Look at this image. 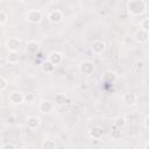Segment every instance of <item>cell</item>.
Returning a JSON list of instances; mask_svg holds the SVG:
<instances>
[{
	"label": "cell",
	"mask_w": 149,
	"mask_h": 149,
	"mask_svg": "<svg viewBox=\"0 0 149 149\" xmlns=\"http://www.w3.org/2000/svg\"><path fill=\"white\" fill-rule=\"evenodd\" d=\"M48 20H49V22L52 23V24L59 23V22L63 20V13H62L59 9L50 10L49 14H48Z\"/></svg>",
	"instance_id": "cell-7"
},
{
	"label": "cell",
	"mask_w": 149,
	"mask_h": 149,
	"mask_svg": "<svg viewBox=\"0 0 149 149\" xmlns=\"http://www.w3.org/2000/svg\"><path fill=\"white\" fill-rule=\"evenodd\" d=\"M5 44L8 51H17L21 45V40L19 37H9L6 40Z\"/></svg>",
	"instance_id": "cell-6"
},
{
	"label": "cell",
	"mask_w": 149,
	"mask_h": 149,
	"mask_svg": "<svg viewBox=\"0 0 149 149\" xmlns=\"http://www.w3.org/2000/svg\"><path fill=\"white\" fill-rule=\"evenodd\" d=\"M88 136L92 140H100L104 136V130L100 127H92L88 130Z\"/></svg>",
	"instance_id": "cell-15"
},
{
	"label": "cell",
	"mask_w": 149,
	"mask_h": 149,
	"mask_svg": "<svg viewBox=\"0 0 149 149\" xmlns=\"http://www.w3.org/2000/svg\"><path fill=\"white\" fill-rule=\"evenodd\" d=\"M122 100L125 102L126 106L128 107H132L134 105H136V101H137V95L135 93H125L123 97H122Z\"/></svg>",
	"instance_id": "cell-14"
},
{
	"label": "cell",
	"mask_w": 149,
	"mask_h": 149,
	"mask_svg": "<svg viewBox=\"0 0 149 149\" xmlns=\"http://www.w3.org/2000/svg\"><path fill=\"white\" fill-rule=\"evenodd\" d=\"M111 136H112L113 140H120L121 136H122V132H121V129L114 126V127L112 128V130H111Z\"/></svg>",
	"instance_id": "cell-21"
},
{
	"label": "cell",
	"mask_w": 149,
	"mask_h": 149,
	"mask_svg": "<svg viewBox=\"0 0 149 149\" xmlns=\"http://www.w3.org/2000/svg\"><path fill=\"white\" fill-rule=\"evenodd\" d=\"M102 81L104 83H108V84H113L114 81H116V79H118V74H116V72L115 71H113V70H107V71H105L104 72V74H102Z\"/></svg>",
	"instance_id": "cell-12"
},
{
	"label": "cell",
	"mask_w": 149,
	"mask_h": 149,
	"mask_svg": "<svg viewBox=\"0 0 149 149\" xmlns=\"http://www.w3.org/2000/svg\"><path fill=\"white\" fill-rule=\"evenodd\" d=\"M147 10V2L144 0H129L127 2V12L133 16L142 15Z\"/></svg>",
	"instance_id": "cell-1"
},
{
	"label": "cell",
	"mask_w": 149,
	"mask_h": 149,
	"mask_svg": "<svg viewBox=\"0 0 149 149\" xmlns=\"http://www.w3.org/2000/svg\"><path fill=\"white\" fill-rule=\"evenodd\" d=\"M134 69L136 72H140L144 69V62L143 61H136L135 62V65H134Z\"/></svg>",
	"instance_id": "cell-24"
},
{
	"label": "cell",
	"mask_w": 149,
	"mask_h": 149,
	"mask_svg": "<svg viewBox=\"0 0 149 149\" xmlns=\"http://www.w3.org/2000/svg\"><path fill=\"white\" fill-rule=\"evenodd\" d=\"M26 19L31 24H38L43 19V14L40 9H29L26 14Z\"/></svg>",
	"instance_id": "cell-2"
},
{
	"label": "cell",
	"mask_w": 149,
	"mask_h": 149,
	"mask_svg": "<svg viewBox=\"0 0 149 149\" xmlns=\"http://www.w3.org/2000/svg\"><path fill=\"white\" fill-rule=\"evenodd\" d=\"M106 50V43L101 40H95L91 44V51L94 55H102Z\"/></svg>",
	"instance_id": "cell-4"
},
{
	"label": "cell",
	"mask_w": 149,
	"mask_h": 149,
	"mask_svg": "<svg viewBox=\"0 0 149 149\" xmlns=\"http://www.w3.org/2000/svg\"><path fill=\"white\" fill-rule=\"evenodd\" d=\"M26 125L29 129L35 130L41 126V118H38L36 115H29L26 120Z\"/></svg>",
	"instance_id": "cell-8"
},
{
	"label": "cell",
	"mask_w": 149,
	"mask_h": 149,
	"mask_svg": "<svg viewBox=\"0 0 149 149\" xmlns=\"http://www.w3.org/2000/svg\"><path fill=\"white\" fill-rule=\"evenodd\" d=\"M79 71L84 76H91V74H93L94 71H95L94 63L91 62V61H83V62H80V64H79Z\"/></svg>",
	"instance_id": "cell-3"
},
{
	"label": "cell",
	"mask_w": 149,
	"mask_h": 149,
	"mask_svg": "<svg viewBox=\"0 0 149 149\" xmlns=\"http://www.w3.org/2000/svg\"><path fill=\"white\" fill-rule=\"evenodd\" d=\"M134 38H135V41L139 42V43H146V42L149 41V31L139 28V29L135 31V34H134Z\"/></svg>",
	"instance_id": "cell-9"
},
{
	"label": "cell",
	"mask_w": 149,
	"mask_h": 149,
	"mask_svg": "<svg viewBox=\"0 0 149 149\" xmlns=\"http://www.w3.org/2000/svg\"><path fill=\"white\" fill-rule=\"evenodd\" d=\"M1 149H17V147L12 142H7L1 146Z\"/></svg>",
	"instance_id": "cell-27"
},
{
	"label": "cell",
	"mask_w": 149,
	"mask_h": 149,
	"mask_svg": "<svg viewBox=\"0 0 149 149\" xmlns=\"http://www.w3.org/2000/svg\"><path fill=\"white\" fill-rule=\"evenodd\" d=\"M42 148L43 149H56V142L51 139H45L42 142Z\"/></svg>",
	"instance_id": "cell-19"
},
{
	"label": "cell",
	"mask_w": 149,
	"mask_h": 149,
	"mask_svg": "<svg viewBox=\"0 0 149 149\" xmlns=\"http://www.w3.org/2000/svg\"><path fill=\"white\" fill-rule=\"evenodd\" d=\"M35 99H36V95L33 94V93L24 94V102H27V104H33L35 101Z\"/></svg>",
	"instance_id": "cell-23"
},
{
	"label": "cell",
	"mask_w": 149,
	"mask_h": 149,
	"mask_svg": "<svg viewBox=\"0 0 149 149\" xmlns=\"http://www.w3.org/2000/svg\"><path fill=\"white\" fill-rule=\"evenodd\" d=\"M55 102L58 106H65L69 102V99L64 93H57L55 95Z\"/></svg>",
	"instance_id": "cell-18"
},
{
	"label": "cell",
	"mask_w": 149,
	"mask_h": 149,
	"mask_svg": "<svg viewBox=\"0 0 149 149\" xmlns=\"http://www.w3.org/2000/svg\"><path fill=\"white\" fill-rule=\"evenodd\" d=\"M126 125H127V120H126V118H123V116H118V118L115 119V121H114V126L118 127V128H120V129L125 128Z\"/></svg>",
	"instance_id": "cell-20"
},
{
	"label": "cell",
	"mask_w": 149,
	"mask_h": 149,
	"mask_svg": "<svg viewBox=\"0 0 149 149\" xmlns=\"http://www.w3.org/2000/svg\"><path fill=\"white\" fill-rule=\"evenodd\" d=\"M41 69H42V71H43L44 73H52V72L55 71L56 66H55L49 59H47V61H44V62L41 64Z\"/></svg>",
	"instance_id": "cell-17"
},
{
	"label": "cell",
	"mask_w": 149,
	"mask_h": 149,
	"mask_svg": "<svg viewBox=\"0 0 149 149\" xmlns=\"http://www.w3.org/2000/svg\"><path fill=\"white\" fill-rule=\"evenodd\" d=\"M7 86H8V80L3 76H1L0 77V91H5Z\"/></svg>",
	"instance_id": "cell-25"
},
{
	"label": "cell",
	"mask_w": 149,
	"mask_h": 149,
	"mask_svg": "<svg viewBox=\"0 0 149 149\" xmlns=\"http://www.w3.org/2000/svg\"><path fill=\"white\" fill-rule=\"evenodd\" d=\"M143 125H144V127H146L147 129H149V115H147V116L144 118V120H143Z\"/></svg>",
	"instance_id": "cell-28"
},
{
	"label": "cell",
	"mask_w": 149,
	"mask_h": 149,
	"mask_svg": "<svg viewBox=\"0 0 149 149\" xmlns=\"http://www.w3.org/2000/svg\"><path fill=\"white\" fill-rule=\"evenodd\" d=\"M8 100L12 105H20V104L24 102V94L20 91H13L9 93Z\"/></svg>",
	"instance_id": "cell-5"
},
{
	"label": "cell",
	"mask_w": 149,
	"mask_h": 149,
	"mask_svg": "<svg viewBox=\"0 0 149 149\" xmlns=\"http://www.w3.org/2000/svg\"><path fill=\"white\" fill-rule=\"evenodd\" d=\"M143 149H149V142H147V143L144 144V147H143Z\"/></svg>",
	"instance_id": "cell-29"
},
{
	"label": "cell",
	"mask_w": 149,
	"mask_h": 149,
	"mask_svg": "<svg viewBox=\"0 0 149 149\" xmlns=\"http://www.w3.org/2000/svg\"><path fill=\"white\" fill-rule=\"evenodd\" d=\"M38 111L43 114H48L51 113L54 111V104L50 100H42L38 104Z\"/></svg>",
	"instance_id": "cell-11"
},
{
	"label": "cell",
	"mask_w": 149,
	"mask_h": 149,
	"mask_svg": "<svg viewBox=\"0 0 149 149\" xmlns=\"http://www.w3.org/2000/svg\"><path fill=\"white\" fill-rule=\"evenodd\" d=\"M140 27H141V29H144V30L149 31V17L142 19V21L140 23Z\"/></svg>",
	"instance_id": "cell-26"
},
{
	"label": "cell",
	"mask_w": 149,
	"mask_h": 149,
	"mask_svg": "<svg viewBox=\"0 0 149 149\" xmlns=\"http://www.w3.org/2000/svg\"><path fill=\"white\" fill-rule=\"evenodd\" d=\"M6 61L9 64H17L20 62V54L19 51H8L6 56Z\"/></svg>",
	"instance_id": "cell-16"
},
{
	"label": "cell",
	"mask_w": 149,
	"mask_h": 149,
	"mask_svg": "<svg viewBox=\"0 0 149 149\" xmlns=\"http://www.w3.org/2000/svg\"><path fill=\"white\" fill-rule=\"evenodd\" d=\"M8 21V14L2 9L0 10V26H5Z\"/></svg>",
	"instance_id": "cell-22"
},
{
	"label": "cell",
	"mask_w": 149,
	"mask_h": 149,
	"mask_svg": "<svg viewBox=\"0 0 149 149\" xmlns=\"http://www.w3.org/2000/svg\"><path fill=\"white\" fill-rule=\"evenodd\" d=\"M26 51L29 55H36L40 51V43L35 40H30L26 44Z\"/></svg>",
	"instance_id": "cell-10"
},
{
	"label": "cell",
	"mask_w": 149,
	"mask_h": 149,
	"mask_svg": "<svg viewBox=\"0 0 149 149\" xmlns=\"http://www.w3.org/2000/svg\"><path fill=\"white\" fill-rule=\"evenodd\" d=\"M63 58H64L63 54H61V52H58V51H52V52H50L49 56H48V59H49L55 66L59 65V64L63 62Z\"/></svg>",
	"instance_id": "cell-13"
}]
</instances>
